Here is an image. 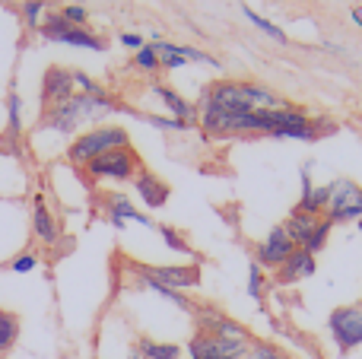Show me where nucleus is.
<instances>
[{
  "label": "nucleus",
  "instance_id": "obj_18",
  "mask_svg": "<svg viewBox=\"0 0 362 359\" xmlns=\"http://www.w3.org/2000/svg\"><path fill=\"white\" fill-rule=\"evenodd\" d=\"M19 341V318L13 312L0 309V353L13 350V343Z\"/></svg>",
  "mask_w": 362,
  "mask_h": 359
},
{
  "label": "nucleus",
  "instance_id": "obj_34",
  "mask_svg": "<svg viewBox=\"0 0 362 359\" xmlns=\"http://www.w3.org/2000/svg\"><path fill=\"white\" fill-rule=\"evenodd\" d=\"M197 359H245V356H197Z\"/></svg>",
  "mask_w": 362,
  "mask_h": 359
},
{
  "label": "nucleus",
  "instance_id": "obj_31",
  "mask_svg": "<svg viewBox=\"0 0 362 359\" xmlns=\"http://www.w3.org/2000/svg\"><path fill=\"white\" fill-rule=\"evenodd\" d=\"M153 121V124H156V127H165V131H185V127H191V124H187V121H178V118H150Z\"/></svg>",
  "mask_w": 362,
  "mask_h": 359
},
{
  "label": "nucleus",
  "instance_id": "obj_33",
  "mask_svg": "<svg viewBox=\"0 0 362 359\" xmlns=\"http://www.w3.org/2000/svg\"><path fill=\"white\" fill-rule=\"evenodd\" d=\"M353 23L362 25V6H356V10H353Z\"/></svg>",
  "mask_w": 362,
  "mask_h": 359
},
{
  "label": "nucleus",
  "instance_id": "obj_19",
  "mask_svg": "<svg viewBox=\"0 0 362 359\" xmlns=\"http://www.w3.org/2000/svg\"><path fill=\"white\" fill-rule=\"evenodd\" d=\"M156 54H159V67L165 70H178L187 64L185 51L178 48V45H165V42H156Z\"/></svg>",
  "mask_w": 362,
  "mask_h": 359
},
{
  "label": "nucleus",
  "instance_id": "obj_17",
  "mask_svg": "<svg viewBox=\"0 0 362 359\" xmlns=\"http://www.w3.org/2000/svg\"><path fill=\"white\" fill-rule=\"evenodd\" d=\"M137 350L144 359H181L178 343H163V341H153V337H140Z\"/></svg>",
  "mask_w": 362,
  "mask_h": 359
},
{
  "label": "nucleus",
  "instance_id": "obj_20",
  "mask_svg": "<svg viewBox=\"0 0 362 359\" xmlns=\"http://www.w3.org/2000/svg\"><path fill=\"white\" fill-rule=\"evenodd\" d=\"M242 13H245V19H248V23H255V25H257V29H261V32H264V35H270V38H274V42H283V45H286V42H289V38H286V35H283V29H280V25H274V23H270V19L257 16V13H255V10H251V6H242Z\"/></svg>",
  "mask_w": 362,
  "mask_h": 359
},
{
  "label": "nucleus",
  "instance_id": "obj_5",
  "mask_svg": "<svg viewBox=\"0 0 362 359\" xmlns=\"http://www.w3.org/2000/svg\"><path fill=\"white\" fill-rule=\"evenodd\" d=\"M327 328H331V337L340 353L359 350L362 347V302L337 305L331 312V318H327Z\"/></svg>",
  "mask_w": 362,
  "mask_h": 359
},
{
  "label": "nucleus",
  "instance_id": "obj_4",
  "mask_svg": "<svg viewBox=\"0 0 362 359\" xmlns=\"http://www.w3.org/2000/svg\"><path fill=\"white\" fill-rule=\"evenodd\" d=\"M140 169H144V163H140L134 146L108 150V153H102V156H95L93 163L83 165V172H86V178L93 184L95 182H134Z\"/></svg>",
  "mask_w": 362,
  "mask_h": 359
},
{
  "label": "nucleus",
  "instance_id": "obj_28",
  "mask_svg": "<svg viewBox=\"0 0 362 359\" xmlns=\"http://www.w3.org/2000/svg\"><path fill=\"white\" fill-rule=\"evenodd\" d=\"M45 10V0H29V4H23V16L29 25H38V16H42Z\"/></svg>",
  "mask_w": 362,
  "mask_h": 359
},
{
  "label": "nucleus",
  "instance_id": "obj_24",
  "mask_svg": "<svg viewBox=\"0 0 362 359\" xmlns=\"http://www.w3.org/2000/svg\"><path fill=\"white\" fill-rule=\"evenodd\" d=\"M6 114H10V131L13 134L23 131V99H19L16 89H13L10 99H6Z\"/></svg>",
  "mask_w": 362,
  "mask_h": 359
},
{
  "label": "nucleus",
  "instance_id": "obj_32",
  "mask_svg": "<svg viewBox=\"0 0 362 359\" xmlns=\"http://www.w3.org/2000/svg\"><path fill=\"white\" fill-rule=\"evenodd\" d=\"M121 45H124V48L140 51V48H144V38H140V35H134V32H124V35H121Z\"/></svg>",
  "mask_w": 362,
  "mask_h": 359
},
{
  "label": "nucleus",
  "instance_id": "obj_15",
  "mask_svg": "<svg viewBox=\"0 0 362 359\" xmlns=\"http://www.w3.org/2000/svg\"><path fill=\"white\" fill-rule=\"evenodd\" d=\"M32 229H35V235L45 242V245H54L57 242V223L54 216H51V210L45 207L42 197H35V210H32Z\"/></svg>",
  "mask_w": 362,
  "mask_h": 359
},
{
  "label": "nucleus",
  "instance_id": "obj_3",
  "mask_svg": "<svg viewBox=\"0 0 362 359\" xmlns=\"http://www.w3.org/2000/svg\"><path fill=\"white\" fill-rule=\"evenodd\" d=\"M118 146H131V134H127L124 127H115V124L93 127V131L80 134V137L67 146V159L83 169V165L93 163L95 156H102V153H108V150H118Z\"/></svg>",
  "mask_w": 362,
  "mask_h": 359
},
{
  "label": "nucleus",
  "instance_id": "obj_21",
  "mask_svg": "<svg viewBox=\"0 0 362 359\" xmlns=\"http://www.w3.org/2000/svg\"><path fill=\"white\" fill-rule=\"evenodd\" d=\"M264 290H267V280H264V267L257 264V261H251V264H248V296L255 299V302H261V299H264Z\"/></svg>",
  "mask_w": 362,
  "mask_h": 359
},
{
  "label": "nucleus",
  "instance_id": "obj_29",
  "mask_svg": "<svg viewBox=\"0 0 362 359\" xmlns=\"http://www.w3.org/2000/svg\"><path fill=\"white\" fill-rule=\"evenodd\" d=\"M74 83L80 86V93H86V95H105V93H102L99 83H93L86 73H74Z\"/></svg>",
  "mask_w": 362,
  "mask_h": 359
},
{
  "label": "nucleus",
  "instance_id": "obj_9",
  "mask_svg": "<svg viewBox=\"0 0 362 359\" xmlns=\"http://www.w3.org/2000/svg\"><path fill=\"white\" fill-rule=\"evenodd\" d=\"M315 271H318V261H315V254L305 252V248H296V252L289 254V258L274 271V283L276 286L302 283V280H308Z\"/></svg>",
  "mask_w": 362,
  "mask_h": 359
},
{
  "label": "nucleus",
  "instance_id": "obj_30",
  "mask_svg": "<svg viewBox=\"0 0 362 359\" xmlns=\"http://www.w3.org/2000/svg\"><path fill=\"white\" fill-rule=\"evenodd\" d=\"M61 16L67 19V23H74V25H83V23H86V10H83V6H64Z\"/></svg>",
  "mask_w": 362,
  "mask_h": 359
},
{
  "label": "nucleus",
  "instance_id": "obj_7",
  "mask_svg": "<svg viewBox=\"0 0 362 359\" xmlns=\"http://www.w3.org/2000/svg\"><path fill=\"white\" fill-rule=\"evenodd\" d=\"M38 32H42L45 38H51V42L74 45V48H89V51H102V42L93 35V32H86L83 25L67 23L61 13H51V16L38 25Z\"/></svg>",
  "mask_w": 362,
  "mask_h": 359
},
{
  "label": "nucleus",
  "instance_id": "obj_6",
  "mask_svg": "<svg viewBox=\"0 0 362 359\" xmlns=\"http://www.w3.org/2000/svg\"><path fill=\"white\" fill-rule=\"evenodd\" d=\"M325 220L331 223H356L362 220V188L353 178L331 182V201L325 207Z\"/></svg>",
  "mask_w": 362,
  "mask_h": 359
},
{
  "label": "nucleus",
  "instance_id": "obj_27",
  "mask_svg": "<svg viewBox=\"0 0 362 359\" xmlns=\"http://www.w3.org/2000/svg\"><path fill=\"white\" fill-rule=\"evenodd\" d=\"M35 267H38V254L35 252H23L19 258L10 261V271L13 273H29V271H35Z\"/></svg>",
  "mask_w": 362,
  "mask_h": 359
},
{
  "label": "nucleus",
  "instance_id": "obj_11",
  "mask_svg": "<svg viewBox=\"0 0 362 359\" xmlns=\"http://www.w3.org/2000/svg\"><path fill=\"white\" fill-rule=\"evenodd\" d=\"M102 207H105L108 223H112L115 229H124V223H140V226H153L150 216L140 213V210L131 204V197H127V194H118V191H108V194L102 197Z\"/></svg>",
  "mask_w": 362,
  "mask_h": 359
},
{
  "label": "nucleus",
  "instance_id": "obj_23",
  "mask_svg": "<svg viewBox=\"0 0 362 359\" xmlns=\"http://www.w3.org/2000/svg\"><path fill=\"white\" fill-rule=\"evenodd\" d=\"M331 229H334V223H331V220H325V216H321V223H318V226H315V233H312V239H308L305 252L318 254L321 248L327 245V239H331Z\"/></svg>",
  "mask_w": 362,
  "mask_h": 359
},
{
  "label": "nucleus",
  "instance_id": "obj_36",
  "mask_svg": "<svg viewBox=\"0 0 362 359\" xmlns=\"http://www.w3.org/2000/svg\"><path fill=\"white\" fill-rule=\"evenodd\" d=\"M356 223H359V233H362V220H356Z\"/></svg>",
  "mask_w": 362,
  "mask_h": 359
},
{
  "label": "nucleus",
  "instance_id": "obj_12",
  "mask_svg": "<svg viewBox=\"0 0 362 359\" xmlns=\"http://www.w3.org/2000/svg\"><path fill=\"white\" fill-rule=\"evenodd\" d=\"M70 95H76L74 73H70V70H64V67H48L45 83H42V105L45 108L61 105V102H67Z\"/></svg>",
  "mask_w": 362,
  "mask_h": 359
},
{
  "label": "nucleus",
  "instance_id": "obj_10",
  "mask_svg": "<svg viewBox=\"0 0 362 359\" xmlns=\"http://www.w3.org/2000/svg\"><path fill=\"white\" fill-rule=\"evenodd\" d=\"M293 252H296V242L289 239L286 226H274L267 233V239L261 242V248H257V264L276 271V267H280Z\"/></svg>",
  "mask_w": 362,
  "mask_h": 359
},
{
  "label": "nucleus",
  "instance_id": "obj_8",
  "mask_svg": "<svg viewBox=\"0 0 362 359\" xmlns=\"http://www.w3.org/2000/svg\"><path fill=\"white\" fill-rule=\"evenodd\" d=\"M131 271L137 277L156 280V283L169 286V290H194L200 283V267L197 264H181V267H146V264H131Z\"/></svg>",
  "mask_w": 362,
  "mask_h": 359
},
{
  "label": "nucleus",
  "instance_id": "obj_14",
  "mask_svg": "<svg viewBox=\"0 0 362 359\" xmlns=\"http://www.w3.org/2000/svg\"><path fill=\"white\" fill-rule=\"evenodd\" d=\"M318 223H321V216L302 213V210H296V207H293V213H289V220L283 223V226H286L289 239L296 242V248H305V245H308V239H312V233H315V226H318Z\"/></svg>",
  "mask_w": 362,
  "mask_h": 359
},
{
  "label": "nucleus",
  "instance_id": "obj_1",
  "mask_svg": "<svg viewBox=\"0 0 362 359\" xmlns=\"http://www.w3.org/2000/svg\"><path fill=\"white\" fill-rule=\"evenodd\" d=\"M112 112H118V105H115L108 95L76 93V95H70L67 102H61V105L45 108L42 127H48V131H61V134H76L80 124H86V121H99Z\"/></svg>",
  "mask_w": 362,
  "mask_h": 359
},
{
  "label": "nucleus",
  "instance_id": "obj_35",
  "mask_svg": "<svg viewBox=\"0 0 362 359\" xmlns=\"http://www.w3.org/2000/svg\"><path fill=\"white\" fill-rule=\"evenodd\" d=\"M127 359H144V356H140V350H137V347H134V350H131V353H127Z\"/></svg>",
  "mask_w": 362,
  "mask_h": 359
},
{
  "label": "nucleus",
  "instance_id": "obj_26",
  "mask_svg": "<svg viewBox=\"0 0 362 359\" xmlns=\"http://www.w3.org/2000/svg\"><path fill=\"white\" fill-rule=\"evenodd\" d=\"M134 64H137L140 70H159V54H156V45H144V48L137 51V57H134Z\"/></svg>",
  "mask_w": 362,
  "mask_h": 359
},
{
  "label": "nucleus",
  "instance_id": "obj_2",
  "mask_svg": "<svg viewBox=\"0 0 362 359\" xmlns=\"http://www.w3.org/2000/svg\"><path fill=\"white\" fill-rule=\"evenodd\" d=\"M204 99H210L213 105H219L229 114H251L257 108H283L286 102L274 93V89L261 86V83H232L219 80L204 93Z\"/></svg>",
  "mask_w": 362,
  "mask_h": 359
},
{
  "label": "nucleus",
  "instance_id": "obj_16",
  "mask_svg": "<svg viewBox=\"0 0 362 359\" xmlns=\"http://www.w3.org/2000/svg\"><path fill=\"white\" fill-rule=\"evenodd\" d=\"M153 93H156L159 99H163L165 105H169V112L175 114L178 121H187V124H191V121H194V114H197V108H194L187 99H181V95L175 93V89H169V86H159V83H156V86H153Z\"/></svg>",
  "mask_w": 362,
  "mask_h": 359
},
{
  "label": "nucleus",
  "instance_id": "obj_13",
  "mask_svg": "<svg viewBox=\"0 0 362 359\" xmlns=\"http://www.w3.org/2000/svg\"><path fill=\"white\" fill-rule=\"evenodd\" d=\"M134 191H137V197L146 204L150 210H159L169 204V184L163 182V178H156L150 169H140L137 178H134Z\"/></svg>",
  "mask_w": 362,
  "mask_h": 359
},
{
  "label": "nucleus",
  "instance_id": "obj_22",
  "mask_svg": "<svg viewBox=\"0 0 362 359\" xmlns=\"http://www.w3.org/2000/svg\"><path fill=\"white\" fill-rule=\"evenodd\" d=\"M245 359H289L286 353H283L276 343H270V341H255L248 347V356Z\"/></svg>",
  "mask_w": 362,
  "mask_h": 359
},
{
  "label": "nucleus",
  "instance_id": "obj_25",
  "mask_svg": "<svg viewBox=\"0 0 362 359\" xmlns=\"http://www.w3.org/2000/svg\"><path fill=\"white\" fill-rule=\"evenodd\" d=\"M156 233L163 235V239H165V245H169L172 252H181V254H194L191 248H187V242H185V239H181V235H178V229H172V226H165V223H163V226H156Z\"/></svg>",
  "mask_w": 362,
  "mask_h": 359
}]
</instances>
